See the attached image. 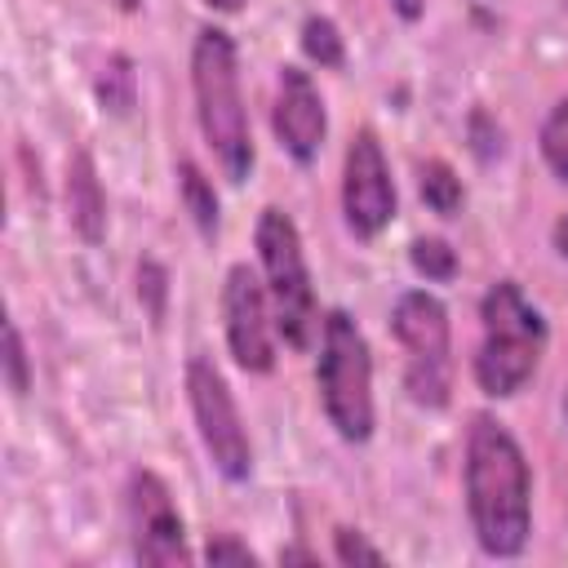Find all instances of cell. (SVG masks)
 Listing matches in <instances>:
<instances>
[{
    "instance_id": "6da1fadb",
    "label": "cell",
    "mask_w": 568,
    "mask_h": 568,
    "mask_svg": "<svg viewBox=\"0 0 568 568\" xmlns=\"http://www.w3.org/2000/svg\"><path fill=\"white\" fill-rule=\"evenodd\" d=\"M462 488L479 550L493 559L524 555L532 532V470L519 439L488 413H475L466 426Z\"/></svg>"
},
{
    "instance_id": "7a4b0ae2",
    "label": "cell",
    "mask_w": 568,
    "mask_h": 568,
    "mask_svg": "<svg viewBox=\"0 0 568 568\" xmlns=\"http://www.w3.org/2000/svg\"><path fill=\"white\" fill-rule=\"evenodd\" d=\"M191 98L200 133L231 186L253 173V129L240 89V53L222 27H200L191 44Z\"/></svg>"
},
{
    "instance_id": "3957f363",
    "label": "cell",
    "mask_w": 568,
    "mask_h": 568,
    "mask_svg": "<svg viewBox=\"0 0 568 568\" xmlns=\"http://www.w3.org/2000/svg\"><path fill=\"white\" fill-rule=\"evenodd\" d=\"M546 355V315L528 302L515 280L488 284L479 297V346L470 359L475 386L488 399L519 395Z\"/></svg>"
},
{
    "instance_id": "277c9868",
    "label": "cell",
    "mask_w": 568,
    "mask_h": 568,
    "mask_svg": "<svg viewBox=\"0 0 568 568\" xmlns=\"http://www.w3.org/2000/svg\"><path fill=\"white\" fill-rule=\"evenodd\" d=\"M315 386L320 408L337 439L364 444L373 435L377 408H373V355L364 328L337 306L320 320V359H315Z\"/></svg>"
},
{
    "instance_id": "5b68a950",
    "label": "cell",
    "mask_w": 568,
    "mask_h": 568,
    "mask_svg": "<svg viewBox=\"0 0 568 568\" xmlns=\"http://www.w3.org/2000/svg\"><path fill=\"white\" fill-rule=\"evenodd\" d=\"M257 262H262V284L271 297V315L275 328L284 337V346L306 351L320 333V302H315V284H311V266H306V248L297 235V222L266 204L257 213Z\"/></svg>"
},
{
    "instance_id": "8992f818",
    "label": "cell",
    "mask_w": 568,
    "mask_h": 568,
    "mask_svg": "<svg viewBox=\"0 0 568 568\" xmlns=\"http://www.w3.org/2000/svg\"><path fill=\"white\" fill-rule=\"evenodd\" d=\"M395 342L404 346V390L417 408H444L453 399V324L448 306L426 293L408 288L395 297L390 311Z\"/></svg>"
},
{
    "instance_id": "52a82bcc",
    "label": "cell",
    "mask_w": 568,
    "mask_h": 568,
    "mask_svg": "<svg viewBox=\"0 0 568 568\" xmlns=\"http://www.w3.org/2000/svg\"><path fill=\"white\" fill-rule=\"evenodd\" d=\"M186 404H191V417H195V430H200V444H204L213 470L231 484H244L253 475V444H248L240 404H235L222 368L204 355L186 359Z\"/></svg>"
},
{
    "instance_id": "ba28073f",
    "label": "cell",
    "mask_w": 568,
    "mask_h": 568,
    "mask_svg": "<svg viewBox=\"0 0 568 568\" xmlns=\"http://www.w3.org/2000/svg\"><path fill=\"white\" fill-rule=\"evenodd\" d=\"M395 209H399V195H395V178H390L386 151H382L373 129H359L346 142V160H342V217H346V231L355 240H377L395 222Z\"/></svg>"
},
{
    "instance_id": "9c48e42d",
    "label": "cell",
    "mask_w": 568,
    "mask_h": 568,
    "mask_svg": "<svg viewBox=\"0 0 568 568\" xmlns=\"http://www.w3.org/2000/svg\"><path fill=\"white\" fill-rule=\"evenodd\" d=\"M222 333H226V351L244 373H271L275 368V315H271V297L266 284L244 266H226L222 280Z\"/></svg>"
},
{
    "instance_id": "30bf717a",
    "label": "cell",
    "mask_w": 568,
    "mask_h": 568,
    "mask_svg": "<svg viewBox=\"0 0 568 568\" xmlns=\"http://www.w3.org/2000/svg\"><path fill=\"white\" fill-rule=\"evenodd\" d=\"M124 510H129V532H133V559L138 564H151V568L191 564L182 510H178L169 484L155 470H133L129 475Z\"/></svg>"
},
{
    "instance_id": "8fae6325",
    "label": "cell",
    "mask_w": 568,
    "mask_h": 568,
    "mask_svg": "<svg viewBox=\"0 0 568 568\" xmlns=\"http://www.w3.org/2000/svg\"><path fill=\"white\" fill-rule=\"evenodd\" d=\"M271 129H275L280 146L297 164H315L320 160L324 133H328V111H324V98H320L315 80L302 67H280L275 102H271Z\"/></svg>"
},
{
    "instance_id": "7c38bea8",
    "label": "cell",
    "mask_w": 568,
    "mask_h": 568,
    "mask_svg": "<svg viewBox=\"0 0 568 568\" xmlns=\"http://www.w3.org/2000/svg\"><path fill=\"white\" fill-rule=\"evenodd\" d=\"M67 213H71V226L84 244H98L106 235V195H102V182H98L89 151H75L67 160Z\"/></svg>"
},
{
    "instance_id": "4fadbf2b",
    "label": "cell",
    "mask_w": 568,
    "mask_h": 568,
    "mask_svg": "<svg viewBox=\"0 0 568 568\" xmlns=\"http://www.w3.org/2000/svg\"><path fill=\"white\" fill-rule=\"evenodd\" d=\"M178 195H182V204H186L195 231H200L204 240H217V226H222L217 191H213V182L204 178V169H200L195 160H182V164H178Z\"/></svg>"
},
{
    "instance_id": "5bb4252c",
    "label": "cell",
    "mask_w": 568,
    "mask_h": 568,
    "mask_svg": "<svg viewBox=\"0 0 568 568\" xmlns=\"http://www.w3.org/2000/svg\"><path fill=\"white\" fill-rule=\"evenodd\" d=\"M417 191H422L426 209L439 213V217H457L462 204H466V186H462V178L453 173L448 160H426L417 169Z\"/></svg>"
},
{
    "instance_id": "9a60e30c",
    "label": "cell",
    "mask_w": 568,
    "mask_h": 568,
    "mask_svg": "<svg viewBox=\"0 0 568 568\" xmlns=\"http://www.w3.org/2000/svg\"><path fill=\"white\" fill-rule=\"evenodd\" d=\"M297 44H302V53H306L320 71H337V67L346 62V40H342L337 22H333V18H324V13H311V18L302 22Z\"/></svg>"
},
{
    "instance_id": "2e32d148",
    "label": "cell",
    "mask_w": 568,
    "mask_h": 568,
    "mask_svg": "<svg viewBox=\"0 0 568 568\" xmlns=\"http://www.w3.org/2000/svg\"><path fill=\"white\" fill-rule=\"evenodd\" d=\"M133 98H138L133 62H129V53H111V58L102 62V71H98V102H102V111L124 115V111L133 106Z\"/></svg>"
},
{
    "instance_id": "e0dca14e",
    "label": "cell",
    "mask_w": 568,
    "mask_h": 568,
    "mask_svg": "<svg viewBox=\"0 0 568 568\" xmlns=\"http://www.w3.org/2000/svg\"><path fill=\"white\" fill-rule=\"evenodd\" d=\"M408 262H413V271H417L426 284H448V280L457 275V253H453L448 240H439V235H417V240L408 244Z\"/></svg>"
},
{
    "instance_id": "ac0fdd59",
    "label": "cell",
    "mask_w": 568,
    "mask_h": 568,
    "mask_svg": "<svg viewBox=\"0 0 568 568\" xmlns=\"http://www.w3.org/2000/svg\"><path fill=\"white\" fill-rule=\"evenodd\" d=\"M537 142H541L546 169L568 182V98L550 106V115L541 120V138H537Z\"/></svg>"
},
{
    "instance_id": "d6986e66",
    "label": "cell",
    "mask_w": 568,
    "mask_h": 568,
    "mask_svg": "<svg viewBox=\"0 0 568 568\" xmlns=\"http://www.w3.org/2000/svg\"><path fill=\"white\" fill-rule=\"evenodd\" d=\"M4 382H9L13 399H22L31 390V364H27V346H22L18 324H4Z\"/></svg>"
},
{
    "instance_id": "ffe728a7",
    "label": "cell",
    "mask_w": 568,
    "mask_h": 568,
    "mask_svg": "<svg viewBox=\"0 0 568 568\" xmlns=\"http://www.w3.org/2000/svg\"><path fill=\"white\" fill-rule=\"evenodd\" d=\"M333 559L346 564V568H355V564H386V555L359 528H337L333 532Z\"/></svg>"
},
{
    "instance_id": "44dd1931",
    "label": "cell",
    "mask_w": 568,
    "mask_h": 568,
    "mask_svg": "<svg viewBox=\"0 0 568 568\" xmlns=\"http://www.w3.org/2000/svg\"><path fill=\"white\" fill-rule=\"evenodd\" d=\"M164 293H169L164 266H160V262H142V266H138V297L146 302V311H151L155 324L164 320Z\"/></svg>"
},
{
    "instance_id": "7402d4cb",
    "label": "cell",
    "mask_w": 568,
    "mask_h": 568,
    "mask_svg": "<svg viewBox=\"0 0 568 568\" xmlns=\"http://www.w3.org/2000/svg\"><path fill=\"white\" fill-rule=\"evenodd\" d=\"M204 559H209V564H244V568H253V564H257V555H253L235 532H217V537H209Z\"/></svg>"
},
{
    "instance_id": "603a6c76",
    "label": "cell",
    "mask_w": 568,
    "mask_h": 568,
    "mask_svg": "<svg viewBox=\"0 0 568 568\" xmlns=\"http://www.w3.org/2000/svg\"><path fill=\"white\" fill-rule=\"evenodd\" d=\"M390 9L404 18V22H417L426 13V0H390Z\"/></svg>"
},
{
    "instance_id": "cb8c5ba5",
    "label": "cell",
    "mask_w": 568,
    "mask_h": 568,
    "mask_svg": "<svg viewBox=\"0 0 568 568\" xmlns=\"http://www.w3.org/2000/svg\"><path fill=\"white\" fill-rule=\"evenodd\" d=\"M550 240H555V253L568 262V213H564V217L550 226Z\"/></svg>"
},
{
    "instance_id": "d4e9b609",
    "label": "cell",
    "mask_w": 568,
    "mask_h": 568,
    "mask_svg": "<svg viewBox=\"0 0 568 568\" xmlns=\"http://www.w3.org/2000/svg\"><path fill=\"white\" fill-rule=\"evenodd\" d=\"M293 559H302V564H315V555H311V550H302V546H288V550H280V564H293Z\"/></svg>"
},
{
    "instance_id": "484cf974",
    "label": "cell",
    "mask_w": 568,
    "mask_h": 568,
    "mask_svg": "<svg viewBox=\"0 0 568 568\" xmlns=\"http://www.w3.org/2000/svg\"><path fill=\"white\" fill-rule=\"evenodd\" d=\"M209 9H217V13H240L244 9V0H204Z\"/></svg>"
},
{
    "instance_id": "4316f807",
    "label": "cell",
    "mask_w": 568,
    "mask_h": 568,
    "mask_svg": "<svg viewBox=\"0 0 568 568\" xmlns=\"http://www.w3.org/2000/svg\"><path fill=\"white\" fill-rule=\"evenodd\" d=\"M115 4H120V9H124V13H133V9H138V4H142V0H115Z\"/></svg>"
},
{
    "instance_id": "83f0119b",
    "label": "cell",
    "mask_w": 568,
    "mask_h": 568,
    "mask_svg": "<svg viewBox=\"0 0 568 568\" xmlns=\"http://www.w3.org/2000/svg\"><path fill=\"white\" fill-rule=\"evenodd\" d=\"M564 417H568V390H564Z\"/></svg>"
}]
</instances>
